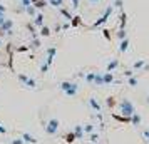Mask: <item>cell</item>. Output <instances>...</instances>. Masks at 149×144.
I'll list each match as a JSON object with an SVG mask.
<instances>
[{
	"label": "cell",
	"instance_id": "74e56055",
	"mask_svg": "<svg viewBox=\"0 0 149 144\" xmlns=\"http://www.w3.org/2000/svg\"><path fill=\"white\" fill-rule=\"evenodd\" d=\"M47 72H49V65L44 62V64L40 65V74H47Z\"/></svg>",
	"mask_w": 149,
	"mask_h": 144
},
{
	"label": "cell",
	"instance_id": "2e32d148",
	"mask_svg": "<svg viewBox=\"0 0 149 144\" xmlns=\"http://www.w3.org/2000/svg\"><path fill=\"white\" fill-rule=\"evenodd\" d=\"M52 35V30L47 27V25H42L40 29H39V37H50Z\"/></svg>",
	"mask_w": 149,
	"mask_h": 144
},
{
	"label": "cell",
	"instance_id": "f907efd6",
	"mask_svg": "<svg viewBox=\"0 0 149 144\" xmlns=\"http://www.w3.org/2000/svg\"><path fill=\"white\" fill-rule=\"evenodd\" d=\"M148 102H149V97H148Z\"/></svg>",
	"mask_w": 149,
	"mask_h": 144
},
{
	"label": "cell",
	"instance_id": "60d3db41",
	"mask_svg": "<svg viewBox=\"0 0 149 144\" xmlns=\"http://www.w3.org/2000/svg\"><path fill=\"white\" fill-rule=\"evenodd\" d=\"M61 30H62V25H61V24H55V27H54V30H52V32H57V34H59Z\"/></svg>",
	"mask_w": 149,
	"mask_h": 144
},
{
	"label": "cell",
	"instance_id": "44dd1931",
	"mask_svg": "<svg viewBox=\"0 0 149 144\" xmlns=\"http://www.w3.org/2000/svg\"><path fill=\"white\" fill-rule=\"evenodd\" d=\"M131 124H132V126H139V124H141V116H139V112H137V111L131 116Z\"/></svg>",
	"mask_w": 149,
	"mask_h": 144
},
{
	"label": "cell",
	"instance_id": "b9f144b4",
	"mask_svg": "<svg viewBox=\"0 0 149 144\" xmlns=\"http://www.w3.org/2000/svg\"><path fill=\"white\" fill-rule=\"evenodd\" d=\"M86 2H87L89 5H97V3H99L101 0H86Z\"/></svg>",
	"mask_w": 149,
	"mask_h": 144
},
{
	"label": "cell",
	"instance_id": "7a4b0ae2",
	"mask_svg": "<svg viewBox=\"0 0 149 144\" xmlns=\"http://www.w3.org/2000/svg\"><path fill=\"white\" fill-rule=\"evenodd\" d=\"M119 109H121V116H126V117H131L132 114L136 112V106L129 99H122L121 102H119Z\"/></svg>",
	"mask_w": 149,
	"mask_h": 144
},
{
	"label": "cell",
	"instance_id": "1f68e13d",
	"mask_svg": "<svg viewBox=\"0 0 149 144\" xmlns=\"http://www.w3.org/2000/svg\"><path fill=\"white\" fill-rule=\"evenodd\" d=\"M24 12H27V15H30V17H35V14H37V10L34 8V5H29V7H25V10Z\"/></svg>",
	"mask_w": 149,
	"mask_h": 144
},
{
	"label": "cell",
	"instance_id": "d4e9b609",
	"mask_svg": "<svg viewBox=\"0 0 149 144\" xmlns=\"http://www.w3.org/2000/svg\"><path fill=\"white\" fill-rule=\"evenodd\" d=\"M59 12H61V15H62V17H65V19H67L69 22H70V19L74 17V15L70 14V12H69V10H67L65 7H61V8H59Z\"/></svg>",
	"mask_w": 149,
	"mask_h": 144
},
{
	"label": "cell",
	"instance_id": "836d02e7",
	"mask_svg": "<svg viewBox=\"0 0 149 144\" xmlns=\"http://www.w3.org/2000/svg\"><path fill=\"white\" fill-rule=\"evenodd\" d=\"M127 37V32H126V29H119V32H117V39L122 40V39H126Z\"/></svg>",
	"mask_w": 149,
	"mask_h": 144
},
{
	"label": "cell",
	"instance_id": "ac0fdd59",
	"mask_svg": "<svg viewBox=\"0 0 149 144\" xmlns=\"http://www.w3.org/2000/svg\"><path fill=\"white\" fill-rule=\"evenodd\" d=\"M116 104H117V99H116L114 96H109V97H106V106H107L109 109H112V107H116Z\"/></svg>",
	"mask_w": 149,
	"mask_h": 144
},
{
	"label": "cell",
	"instance_id": "52a82bcc",
	"mask_svg": "<svg viewBox=\"0 0 149 144\" xmlns=\"http://www.w3.org/2000/svg\"><path fill=\"white\" fill-rule=\"evenodd\" d=\"M20 139L24 141V143H27V144H37V143H39V139H37L35 136H32L30 132H22Z\"/></svg>",
	"mask_w": 149,
	"mask_h": 144
},
{
	"label": "cell",
	"instance_id": "f546056e",
	"mask_svg": "<svg viewBox=\"0 0 149 144\" xmlns=\"http://www.w3.org/2000/svg\"><path fill=\"white\" fill-rule=\"evenodd\" d=\"M15 54H24V52H29V45H20V47H14Z\"/></svg>",
	"mask_w": 149,
	"mask_h": 144
},
{
	"label": "cell",
	"instance_id": "4fadbf2b",
	"mask_svg": "<svg viewBox=\"0 0 149 144\" xmlns=\"http://www.w3.org/2000/svg\"><path fill=\"white\" fill-rule=\"evenodd\" d=\"M117 67H119V59H112V61L106 65V72H114Z\"/></svg>",
	"mask_w": 149,
	"mask_h": 144
},
{
	"label": "cell",
	"instance_id": "cb8c5ba5",
	"mask_svg": "<svg viewBox=\"0 0 149 144\" xmlns=\"http://www.w3.org/2000/svg\"><path fill=\"white\" fill-rule=\"evenodd\" d=\"M32 5H34L35 10H42V8H45V7H47L49 3H47V0H39V2L32 3Z\"/></svg>",
	"mask_w": 149,
	"mask_h": 144
},
{
	"label": "cell",
	"instance_id": "9c48e42d",
	"mask_svg": "<svg viewBox=\"0 0 149 144\" xmlns=\"http://www.w3.org/2000/svg\"><path fill=\"white\" fill-rule=\"evenodd\" d=\"M40 47V37L37 35V37H32L30 39V44H29V50H37V49Z\"/></svg>",
	"mask_w": 149,
	"mask_h": 144
},
{
	"label": "cell",
	"instance_id": "681fc988",
	"mask_svg": "<svg viewBox=\"0 0 149 144\" xmlns=\"http://www.w3.org/2000/svg\"><path fill=\"white\" fill-rule=\"evenodd\" d=\"M2 45H3V42H2V39H0V47H2Z\"/></svg>",
	"mask_w": 149,
	"mask_h": 144
},
{
	"label": "cell",
	"instance_id": "7bdbcfd3",
	"mask_svg": "<svg viewBox=\"0 0 149 144\" xmlns=\"http://www.w3.org/2000/svg\"><path fill=\"white\" fill-rule=\"evenodd\" d=\"M61 25H62V30H69V29H70V24H69V22L67 24H61Z\"/></svg>",
	"mask_w": 149,
	"mask_h": 144
},
{
	"label": "cell",
	"instance_id": "6da1fadb",
	"mask_svg": "<svg viewBox=\"0 0 149 144\" xmlns=\"http://www.w3.org/2000/svg\"><path fill=\"white\" fill-rule=\"evenodd\" d=\"M59 127H61V121L55 119V117H52V119H49V121L44 122V131H45L47 136H55L59 132Z\"/></svg>",
	"mask_w": 149,
	"mask_h": 144
},
{
	"label": "cell",
	"instance_id": "7dc6e473",
	"mask_svg": "<svg viewBox=\"0 0 149 144\" xmlns=\"http://www.w3.org/2000/svg\"><path fill=\"white\" fill-rule=\"evenodd\" d=\"M142 136L146 137V139H149V129H146L144 132H142Z\"/></svg>",
	"mask_w": 149,
	"mask_h": 144
},
{
	"label": "cell",
	"instance_id": "484cf974",
	"mask_svg": "<svg viewBox=\"0 0 149 144\" xmlns=\"http://www.w3.org/2000/svg\"><path fill=\"white\" fill-rule=\"evenodd\" d=\"M144 64H146V61H144V59H141V61H137V62H134V64H132V70H141L142 67H144Z\"/></svg>",
	"mask_w": 149,
	"mask_h": 144
},
{
	"label": "cell",
	"instance_id": "9a60e30c",
	"mask_svg": "<svg viewBox=\"0 0 149 144\" xmlns=\"http://www.w3.org/2000/svg\"><path fill=\"white\" fill-rule=\"evenodd\" d=\"M92 86H97V87H104V81H102V72H95L94 76V82Z\"/></svg>",
	"mask_w": 149,
	"mask_h": 144
},
{
	"label": "cell",
	"instance_id": "4dcf8cb0",
	"mask_svg": "<svg viewBox=\"0 0 149 144\" xmlns=\"http://www.w3.org/2000/svg\"><path fill=\"white\" fill-rule=\"evenodd\" d=\"M89 141H91V143H99V132H91V134H89Z\"/></svg>",
	"mask_w": 149,
	"mask_h": 144
},
{
	"label": "cell",
	"instance_id": "816d5d0a",
	"mask_svg": "<svg viewBox=\"0 0 149 144\" xmlns=\"http://www.w3.org/2000/svg\"><path fill=\"white\" fill-rule=\"evenodd\" d=\"M95 144H99V143H95Z\"/></svg>",
	"mask_w": 149,
	"mask_h": 144
},
{
	"label": "cell",
	"instance_id": "30bf717a",
	"mask_svg": "<svg viewBox=\"0 0 149 144\" xmlns=\"http://www.w3.org/2000/svg\"><path fill=\"white\" fill-rule=\"evenodd\" d=\"M126 24H127V14H126V10L122 8L121 14H119V29H126Z\"/></svg>",
	"mask_w": 149,
	"mask_h": 144
},
{
	"label": "cell",
	"instance_id": "ab89813d",
	"mask_svg": "<svg viewBox=\"0 0 149 144\" xmlns=\"http://www.w3.org/2000/svg\"><path fill=\"white\" fill-rule=\"evenodd\" d=\"M124 76H126V77H132V76H134V70H132V69H127V70H124Z\"/></svg>",
	"mask_w": 149,
	"mask_h": 144
},
{
	"label": "cell",
	"instance_id": "83f0119b",
	"mask_svg": "<svg viewBox=\"0 0 149 144\" xmlns=\"http://www.w3.org/2000/svg\"><path fill=\"white\" fill-rule=\"evenodd\" d=\"M47 3H50V5H52V7H55V8L64 7V0H47Z\"/></svg>",
	"mask_w": 149,
	"mask_h": 144
},
{
	"label": "cell",
	"instance_id": "ba28073f",
	"mask_svg": "<svg viewBox=\"0 0 149 144\" xmlns=\"http://www.w3.org/2000/svg\"><path fill=\"white\" fill-rule=\"evenodd\" d=\"M77 92H79V84L74 82V81H72V84H70V87H69L67 90H64V94H65L67 97H74V96H77Z\"/></svg>",
	"mask_w": 149,
	"mask_h": 144
},
{
	"label": "cell",
	"instance_id": "5b68a950",
	"mask_svg": "<svg viewBox=\"0 0 149 144\" xmlns=\"http://www.w3.org/2000/svg\"><path fill=\"white\" fill-rule=\"evenodd\" d=\"M45 64H47L49 67L54 64V59H55V55H57V47H47L45 49Z\"/></svg>",
	"mask_w": 149,
	"mask_h": 144
},
{
	"label": "cell",
	"instance_id": "f1b7e54d",
	"mask_svg": "<svg viewBox=\"0 0 149 144\" xmlns=\"http://www.w3.org/2000/svg\"><path fill=\"white\" fill-rule=\"evenodd\" d=\"M70 84H72V81H62V82L59 84V89L64 92V90H67L69 87H70Z\"/></svg>",
	"mask_w": 149,
	"mask_h": 144
},
{
	"label": "cell",
	"instance_id": "4316f807",
	"mask_svg": "<svg viewBox=\"0 0 149 144\" xmlns=\"http://www.w3.org/2000/svg\"><path fill=\"white\" fill-rule=\"evenodd\" d=\"M94 76H95L94 70H92V72H87V74L84 76V79H86V82H87L89 86H92V82H94Z\"/></svg>",
	"mask_w": 149,
	"mask_h": 144
},
{
	"label": "cell",
	"instance_id": "8fae6325",
	"mask_svg": "<svg viewBox=\"0 0 149 144\" xmlns=\"http://www.w3.org/2000/svg\"><path fill=\"white\" fill-rule=\"evenodd\" d=\"M32 24H34L35 27L40 29L42 25H44V14H42V12H37V14H35V17H34V22H32Z\"/></svg>",
	"mask_w": 149,
	"mask_h": 144
},
{
	"label": "cell",
	"instance_id": "f6af8a7d",
	"mask_svg": "<svg viewBox=\"0 0 149 144\" xmlns=\"http://www.w3.org/2000/svg\"><path fill=\"white\" fill-rule=\"evenodd\" d=\"M0 134H7V129H5L2 124H0Z\"/></svg>",
	"mask_w": 149,
	"mask_h": 144
},
{
	"label": "cell",
	"instance_id": "f35d334b",
	"mask_svg": "<svg viewBox=\"0 0 149 144\" xmlns=\"http://www.w3.org/2000/svg\"><path fill=\"white\" fill-rule=\"evenodd\" d=\"M29 5H32L30 0H20V7L24 8V10H25V7H29Z\"/></svg>",
	"mask_w": 149,
	"mask_h": 144
},
{
	"label": "cell",
	"instance_id": "d6986e66",
	"mask_svg": "<svg viewBox=\"0 0 149 144\" xmlns=\"http://www.w3.org/2000/svg\"><path fill=\"white\" fill-rule=\"evenodd\" d=\"M69 24H70V27H79V25H82V19L79 17V15H74Z\"/></svg>",
	"mask_w": 149,
	"mask_h": 144
},
{
	"label": "cell",
	"instance_id": "8d00e7d4",
	"mask_svg": "<svg viewBox=\"0 0 149 144\" xmlns=\"http://www.w3.org/2000/svg\"><path fill=\"white\" fill-rule=\"evenodd\" d=\"M69 2L72 3V8H74V10H77V8L81 7V2H79V0H69Z\"/></svg>",
	"mask_w": 149,
	"mask_h": 144
},
{
	"label": "cell",
	"instance_id": "e575fe53",
	"mask_svg": "<svg viewBox=\"0 0 149 144\" xmlns=\"http://www.w3.org/2000/svg\"><path fill=\"white\" fill-rule=\"evenodd\" d=\"M127 84L131 86V87H134V86H137V77H136V76L127 77Z\"/></svg>",
	"mask_w": 149,
	"mask_h": 144
},
{
	"label": "cell",
	"instance_id": "d590c367",
	"mask_svg": "<svg viewBox=\"0 0 149 144\" xmlns=\"http://www.w3.org/2000/svg\"><path fill=\"white\" fill-rule=\"evenodd\" d=\"M112 7H117L119 10H122V8H124V2H122V0H114Z\"/></svg>",
	"mask_w": 149,
	"mask_h": 144
},
{
	"label": "cell",
	"instance_id": "8992f818",
	"mask_svg": "<svg viewBox=\"0 0 149 144\" xmlns=\"http://www.w3.org/2000/svg\"><path fill=\"white\" fill-rule=\"evenodd\" d=\"M89 106H91V109L94 111V112H102V106H101V102L95 99L94 96H91L89 97Z\"/></svg>",
	"mask_w": 149,
	"mask_h": 144
},
{
	"label": "cell",
	"instance_id": "ffe728a7",
	"mask_svg": "<svg viewBox=\"0 0 149 144\" xmlns=\"http://www.w3.org/2000/svg\"><path fill=\"white\" fill-rule=\"evenodd\" d=\"M82 131H84V134H91V132H94L95 131V126L94 124H91V122H87V124L82 126Z\"/></svg>",
	"mask_w": 149,
	"mask_h": 144
},
{
	"label": "cell",
	"instance_id": "5bb4252c",
	"mask_svg": "<svg viewBox=\"0 0 149 144\" xmlns=\"http://www.w3.org/2000/svg\"><path fill=\"white\" fill-rule=\"evenodd\" d=\"M72 132H74L75 139H84V131H82V124H77V126H74Z\"/></svg>",
	"mask_w": 149,
	"mask_h": 144
},
{
	"label": "cell",
	"instance_id": "d6a6232c",
	"mask_svg": "<svg viewBox=\"0 0 149 144\" xmlns=\"http://www.w3.org/2000/svg\"><path fill=\"white\" fill-rule=\"evenodd\" d=\"M102 35H104V39L107 42L112 40V35H111V30H109V29H102Z\"/></svg>",
	"mask_w": 149,
	"mask_h": 144
},
{
	"label": "cell",
	"instance_id": "3957f363",
	"mask_svg": "<svg viewBox=\"0 0 149 144\" xmlns=\"http://www.w3.org/2000/svg\"><path fill=\"white\" fill-rule=\"evenodd\" d=\"M112 10H114V7H112V3H111V5H107V7H106V10H104V14H102L101 17H99V19H97V20H95L94 24H92V25H91V29L102 27V25H104V24H106V22L109 20V17L112 15Z\"/></svg>",
	"mask_w": 149,
	"mask_h": 144
},
{
	"label": "cell",
	"instance_id": "ee69618b",
	"mask_svg": "<svg viewBox=\"0 0 149 144\" xmlns=\"http://www.w3.org/2000/svg\"><path fill=\"white\" fill-rule=\"evenodd\" d=\"M12 144H24V141H22L20 137H17V139H14V141H12Z\"/></svg>",
	"mask_w": 149,
	"mask_h": 144
},
{
	"label": "cell",
	"instance_id": "277c9868",
	"mask_svg": "<svg viewBox=\"0 0 149 144\" xmlns=\"http://www.w3.org/2000/svg\"><path fill=\"white\" fill-rule=\"evenodd\" d=\"M17 79H19V82L24 86V87H27V89H37V81L35 79H32V77H29L27 74H22V72H19L17 74Z\"/></svg>",
	"mask_w": 149,
	"mask_h": 144
},
{
	"label": "cell",
	"instance_id": "7402d4cb",
	"mask_svg": "<svg viewBox=\"0 0 149 144\" xmlns=\"http://www.w3.org/2000/svg\"><path fill=\"white\" fill-rule=\"evenodd\" d=\"M64 141L67 144H72V143H75L77 139H75V136H74V132L70 131V132H67V134H64Z\"/></svg>",
	"mask_w": 149,
	"mask_h": 144
},
{
	"label": "cell",
	"instance_id": "e0dca14e",
	"mask_svg": "<svg viewBox=\"0 0 149 144\" xmlns=\"http://www.w3.org/2000/svg\"><path fill=\"white\" fill-rule=\"evenodd\" d=\"M127 49H129V39L126 37V39H122L121 44H119V52H121V54H124Z\"/></svg>",
	"mask_w": 149,
	"mask_h": 144
},
{
	"label": "cell",
	"instance_id": "7c38bea8",
	"mask_svg": "<svg viewBox=\"0 0 149 144\" xmlns=\"http://www.w3.org/2000/svg\"><path fill=\"white\" fill-rule=\"evenodd\" d=\"M102 81H104V86L112 84L114 82V74L112 72H102Z\"/></svg>",
	"mask_w": 149,
	"mask_h": 144
},
{
	"label": "cell",
	"instance_id": "c3c4849f",
	"mask_svg": "<svg viewBox=\"0 0 149 144\" xmlns=\"http://www.w3.org/2000/svg\"><path fill=\"white\" fill-rule=\"evenodd\" d=\"M35 2H39V0H30V3H35Z\"/></svg>",
	"mask_w": 149,
	"mask_h": 144
},
{
	"label": "cell",
	"instance_id": "603a6c76",
	"mask_svg": "<svg viewBox=\"0 0 149 144\" xmlns=\"http://www.w3.org/2000/svg\"><path fill=\"white\" fill-rule=\"evenodd\" d=\"M25 27H27V30L29 32H30V37H37V27H35L34 24H30V22H29V24H25Z\"/></svg>",
	"mask_w": 149,
	"mask_h": 144
},
{
	"label": "cell",
	"instance_id": "bcb514c9",
	"mask_svg": "<svg viewBox=\"0 0 149 144\" xmlns=\"http://www.w3.org/2000/svg\"><path fill=\"white\" fill-rule=\"evenodd\" d=\"M0 12H3V14L7 12V7H5V5H2V3H0Z\"/></svg>",
	"mask_w": 149,
	"mask_h": 144
}]
</instances>
